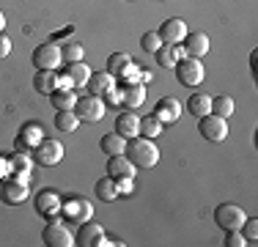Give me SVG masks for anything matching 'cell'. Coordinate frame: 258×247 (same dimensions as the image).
<instances>
[{"label":"cell","instance_id":"6da1fadb","mask_svg":"<svg viewBox=\"0 0 258 247\" xmlns=\"http://www.w3.org/2000/svg\"><path fill=\"white\" fill-rule=\"evenodd\" d=\"M126 154H129L135 168H154L159 162V148L154 146V140L140 138V135L132 140H126Z\"/></svg>","mask_w":258,"mask_h":247},{"label":"cell","instance_id":"7a4b0ae2","mask_svg":"<svg viewBox=\"0 0 258 247\" xmlns=\"http://www.w3.org/2000/svg\"><path fill=\"white\" fill-rule=\"evenodd\" d=\"M173 69H176V77H179V83L184 85V88H198V85L204 83V77H206L201 58H187V55H184Z\"/></svg>","mask_w":258,"mask_h":247},{"label":"cell","instance_id":"3957f363","mask_svg":"<svg viewBox=\"0 0 258 247\" xmlns=\"http://www.w3.org/2000/svg\"><path fill=\"white\" fill-rule=\"evenodd\" d=\"M75 113H77V118H80V121H85V124H96V121H102V118H104V113H107V104H104V99H102V96L88 94V96H80L77 102H75Z\"/></svg>","mask_w":258,"mask_h":247},{"label":"cell","instance_id":"277c9868","mask_svg":"<svg viewBox=\"0 0 258 247\" xmlns=\"http://www.w3.org/2000/svg\"><path fill=\"white\" fill-rule=\"evenodd\" d=\"M30 184L20 181V178L14 176H6L0 178V201L6 203V206H22V203L30 198Z\"/></svg>","mask_w":258,"mask_h":247},{"label":"cell","instance_id":"5b68a950","mask_svg":"<svg viewBox=\"0 0 258 247\" xmlns=\"http://www.w3.org/2000/svg\"><path fill=\"white\" fill-rule=\"evenodd\" d=\"M247 220V214H244L242 206H236V203H220L217 209H214V222H217L223 231H233V228H242V222Z\"/></svg>","mask_w":258,"mask_h":247},{"label":"cell","instance_id":"8992f818","mask_svg":"<svg viewBox=\"0 0 258 247\" xmlns=\"http://www.w3.org/2000/svg\"><path fill=\"white\" fill-rule=\"evenodd\" d=\"M60 159H63V146H60V140H55V138H44L33 148V162L44 165V168H52V165L60 162Z\"/></svg>","mask_w":258,"mask_h":247},{"label":"cell","instance_id":"52a82bcc","mask_svg":"<svg viewBox=\"0 0 258 247\" xmlns=\"http://www.w3.org/2000/svg\"><path fill=\"white\" fill-rule=\"evenodd\" d=\"M198 132L206 140H212V143H223L228 138V124H225V118H220V115L206 113L204 118H198Z\"/></svg>","mask_w":258,"mask_h":247},{"label":"cell","instance_id":"ba28073f","mask_svg":"<svg viewBox=\"0 0 258 247\" xmlns=\"http://www.w3.org/2000/svg\"><path fill=\"white\" fill-rule=\"evenodd\" d=\"M41 239H44L47 247H75V236L66 231L63 222H58V217L50 220L41 231Z\"/></svg>","mask_w":258,"mask_h":247},{"label":"cell","instance_id":"9c48e42d","mask_svg":"<svg viewBox=\"0 0 258 247\" xmlns=\"http://www.w3.org/2000/svg\"><path fill=\"white\" fill-rule=\"evenodd\" d=\"M33 206H36V212H39L41 217L55 220V217H60V206H63V198L55 193V190H41V193L33 198Z\"/></svg>","mask_w":258,"mask_h":247},{"label":"cell","instance_id":"30bf717a","mask_svg":"<svg viewBox=\"0 0 258 247\" xmlns=\"http://www.w3.org/2000/svg\"><path fill=\"white\" fill-rule=\"evenodd\" d=\"M63 64V55H60V47L47 41V44H39L33 49V66L36 69H58Z\"/></svg>","mask_w":258,"mask_h":247},{"label":"cell","instance_id":"8fae6325","mask_svg":"<svg viewBox=\"0 0 258 247\" xmlns=\"http://www.w3.org/2000/svg\"><path fill=\"white\" fill-rule=\"evenodd\" d=\"M88 77H91V69L83 64V60H77V64H66V69L60 72V85L77 91V88H85Z\"/></svg>","mask_w":258,"mask_h":247},{"label":"cell","instance_id":"7c38bea8","mask_svg":"<svg viewBox=\"0 0 258 247\" xmlns=\"http://www.w3.org/2000/svg\"><path fill=\"white\" fill-rule=\"evenodd\" d=\"M60 214L72 222H85V220L94 217V206H91L85 198H69V201H63V206H60Z\"/></svg>","mask_w":258,"mask_h":247},{"label":"cell","instance_id":"4fadbf2b","mask_svg":"<svg viewBox=\"0 0 258 247\" xmlns=\"http://www.w3.org/2000/svg\"><path fill=\"white\" fill-rule=\"evenodd\" d=\"M159 39H162V44H181L184 36L189 33L187 30V22L179 20V17H170V20H165L162 25H159Z\"/></svg>","mask_w":258,"mask_h":247},{"label":"cell","instance_id":"5bb4252c","mask_svg":"<svg viewBox=\"0 0 258 247\" xmlns=\"http://www.w3.org/2000/svg\"><path fill=\"white\" fill-rule=\"evenodd\" d=\"M44 140V129L39 127V124H25V127L20 129V135H17L14 146L17 151H25V154H33V148Z\"/></svg>","mask_w":258,"mask_h":247},{"label":"cell","instance_id":"9a60e30c","mask_svg":"<svg viewBox=\"0 0 258 247\" xmlns=\"http://www.w3.org/2000/svg\"><path fill=\"white\" fill-rule=\"evenodd\" d=\"M209 36L204 33V30H195V33H187L181 41V49L187 58H204V55L209 52Z\"/></svg>","mask_w":258,"mask_h":247},{"label":"cell","instance_id":"2e32d148","mask_svg":"<svg viewBox=\"0 0 258 247\" xmlns=\"http://www.w3.org/2000/svg\"><path fill=\"white\" fill-rule=\"evenodd\" d=\"M154 115L162 124H176V121H179V115H181V102L176 96H162L154 104Z\"/></svg>","mask_w":258,"mask_h":247},{"label":"cell","instance_id":"e0dca14e","mask_svg":"<svg viewBox=\"0 0 258 247\" xmlns=\"http://www.w3.org/2000/svg\"><path fill=\"white\" fill-rule=\"evenodd\" d=\"M121 85V83H118ZM146 102V85L143 83H129V85H121V104L126 110H138L143 107Z\"/></svg>","mask_w":258,"mask_h":247},{"label":"cell","instance_id":"ac0fdd59","mask_svg":"<svg viewBox=\"0 0 258 247\" xmlns=\"http://www.w3.org/2000/svg\"><path fill=\"white\" fill-rule=\"evenodd\" d=\"M102 236H104V228L99 225V222L85 220V222H80V231H77L75 244H83V247H96Z\"/></svg>","mask_w":258,"mask_h":247},{"label":"cell","instance_id":"d6986e66","mask_svg":"<svg viewBox=\"0 0 258 247\" xmlns=\"http://www.w3.org/2000/svg\"><path fill=\"white\" fill-rule=\"evenodd\" d=\"M107 176L110 178H135V165L126 154L107 157Z\"/></svg>","mask_w":258,"mask_h":247},{"label":"cell","instance_id":"ffe728a7","mask_svg":"<svg viewBox=\"0 0 258 247\" xmlns=\"http://www.w3.org/2000/svg\"><path fill=\"white\" fill-rule=\"evenodd\" d=\"M60 85V74L58 69H36V77H33V88L39 94H47L50 96L55 88Z\"/></svg>","mask_w":258,"mask_h":247},{"label":"cell","instance_id":"44dd1931","mask_svg":"<svg viewBox=\"0 0 258 247\" xmlns=\"http://www.w3.org/2000/svg\"><path fill=\"white\" fill-rule=\"evenodd\" d=\"M115 132L126 140L138 138L140 135V118L135 115V110H126V113H121L118 118H115Z\"/></svg>","mask_w":258,"mask_h":247},{"label":"cell","instance_id":"7402d4cb","mask_svg":"<svg viewBox=\"0 0 258 247\" xmlns=\"http://www.w3.org/2000/svg\"><path fill=\"white\" fill-rule=\"evenodd\" d=\"M184 58V49L181 44H162L154 52V60H157V66H162V69H173L176 64Z\"/></svg>","mask_w":258,"mask_h":247},{"label":"cell","instance_id":"603a6c76","mask_svg":"<svg viewBox=\"0 0 258 247\" xmlns=\"http://www.w3.org/2000/svg\"><path fill=\"white\" fill-rule=\"evenodd\" d=\"M113 85H115V77H110L107 72H91L85 88H88V94H94V96H104L107 88H113Z\"/></svg>","mask_w":258,"mask_h":247},{"label":"cell","instance_id":"cb8c5ba5","mask_svg":"<svg viewBox=\"0 0 258 247\" xmlns=\"http://www.w3.org/2000/svg\"><path fill=\"white\" fill-rule=\"evenodd\" d=\"M75 102H77L75 88H63V85H58V88L50 94V104L55 110H75Z\"/></svg>","mask_w":258,"mask_h":247},{"label":"cell","instance_id":"d4e9b609","mask_svg":"<svg viewBox=\"0 0 258 247\" xmlns=\"http://www.w3.org/2000/svg\"><path fill=\"white\" fill-rule=\"evenodd\" d=\"M102 151L107 154V157H118V154H126V138H121L118 132H110L104 135V138L99 140Z\"/></svg>","mask_w":258,"mask_h":247},{"label":"cell","instance_id":"484cf974","mask_svg":"<svg viewBox=\"0 0 258 247\" xmlns=\"http://www.w3.org/2000/svg\"><path fill=\"white\" fill-rule=\"evenodd\" d=\"M187 110L195 118H204L206 113H212V96L209 94H192L187 99Z\"/></svg>","mask_w":258,"mask_h":247},{"label":"cell","instance_id":"4316f807","mask_svg":"<svg viewBox=\"0 0 258 247\" xmlns=\"http://www.w3.org/2000/svg\"><path fill=\"white\" fill-rule=\"evenodd\" d=\"M80 124L83 121L77 118L75 110H55V127H58V132H77Z\"/></svg>","mask_w":258,"mask_h":247},{"label":"cell","instance_id":"83f0119b","mask_svg":"<svg viewBox=\"0 0 258 247\" xmlns=\"http://www.w3.org/2000/svg\"><path fill=\"white\" fill-rule=\"evenodd\" d=\"M129 66H132V58H129L126 52H113L107 58V74H110V77H115V80H118Z\"/></svg>","mask_w":258,"mask_h":247},{"label":"cell","instance_id":"f1b7e54d","mask_svg":"<svg viewBox=\"0 0 258 247\" xmlns=\"http://www.w3.org/2000/svg\"><path fill=\"white\" fill-rule=\"evenodd\" d=\"M94 195L99 198V201H104V203L115 201V198H118V190H115V181H113L110 176H102L99 181L94 184Z\"/></svg>","mask_w":258,"mask_h":247},{"label":"cell","instance_id":"f546056e","mask_svg":"<svg viewBox=\"0 0 258 247\" xmlns=\"http://www.w3.org/2000/svg\"><path fill=\"white\" fill-rule=\"evenodd\" d=\"M233 110H236V104H233L231 96H225V94L212 96V113H214V115H220V118L228 121L231 115H233Z\"/></svg>","mask_w":258,"mask_h":247},{"label":"cell","instance_id":"4dcf8cb0","mask_svg":"<svg viewBox=\"0 0 258 247\" xmlns=\"http://www.w3.org/2000/svg\"><path fill=\"white\" fill-rule=\"evenodd\" d=\"M159 135H162V121H159L154 113L146 115V118H140V138L154 140V138H159Z\"/></svg>","mask_w":258,"mask_h":247},{"label":"cell","instance_id":"1f68e13d","mask_svg":"<svg viewBox=\"0 0 258 247\" xmlns=\"http://www.w3.org/2000/svg\"><path fill=\"white\" fill-rule=\"evenodd\" d=\"M60 55H63L66 64H77V60L85 58V47L80 44V41H66V44L60 47Z\"/></svg>","mask_w":258,"mask_h":247},{"label":"cell","instance_id":"d6a6232c","mask_svg":"<svg viewBox=\"0 0 258 247\" xmlns=\"http://www.w3.org/2000/svg\"><path fill=\"white\" fill-rule=\"evenodd\" d=\"M9 165H11V173H22V170H30L33 168V157L25 151H20V154H11L9 157Z\"/></svg>","mask_w":258,"mask_h":247},{"label":"cell","instance_id":"836d02e7","mask_svg":"<svg viewBox=\"0 0 258 247\" xmlns=\"http://www.w3.org/2000/svg\"><path fill=\"white\" fill-rule=\"evenodd\" d=\"M159 47H162V39H159V33H157V30H149V33H143V36H140V49H143V52L154 55Z\"/></svg>","mask_w":258,"mask_h":247},{"label":"cell","instance_id":"e575fe53","mask_svg":"<svg viewBox=\"0 0 258 247\" xmlns=\"http://www.w3.org/2000/svg\"><path fill=\"white\" fill-rule=\"evenodd\" d=\"M239 231H242V236L247 239V244H255L258 242V220L255 217H247L242 222V228H239Z\"/></svg>","mask_w":258,"mask_h":247},{"label":"cell","instance_id":"d590c367","mask_svg":"<svg viewBox=\"0 0 258 247\" xmlns=\"http://www.w3.org/2000/svg\"><path fill=\"white\" fill-rule=\"evenodd\" d=\"M244 244H247V239L242 236V231H239V228L225 231V247H244Z\"/></svg>","mask_w":258,"mask_h":247},{"label":"cell","instance_id":"8d00e7d4","mask_svg":"<svg viewBox=\"0 0 258 247\" xmlns=\"http://www.w3.org/2000/svg\"><path fill=\"white\" fill-rule=\"evenodd\" d=\"M113 181H115V190H118V195H132L135 178H113Z\"/></svg>","mask_w":258,"mask_h":247},{"label":"cell","instance_id":"74e56055","mask_svg":"<svg viewBox=\"0 0 258 247\" xmlns=\"http://www.w3.org/2000/svg\"><path fill=\"white\" fill-rule=\"evenodd\" d=\"M102 99H104V104H121V85L115 83L113 88H107V94H104Z\"/></svg>","mask_w":258,"mask_h":247},{"label":"cell","instance_id":"f35d334b","mask_svg":"<svg viewBox=\"0 0 258 247\" xmlns=\"http://www.w3.org/2000/svg\"><path fill=\"white\" fill-rule=\"evenodd\" d=\"M9 52H11V39L6 33H0V58H6Z\"/></svg>","mask_w":258,"mask_h":247},{"label":"cell","instance_id":"ab89813d","mask_svg":"<svg viewBox=\"0 0 258 247\" xmlns=\"http://www.w3.org/2000/svg\"><path fill=\"white\" fill-rule=\"evenodd\" d=\"M11 173V165H9V157H3V154H0V178H6Z\"/></svg>","mask_w":258,"mask_h":247},{"label":"cell","instance_id":"60d3db41","mask_svg":"<svg viewBox=\"0 0 258 247\" xmlns=\"http://www.w3.org/2000/svg\"><path fill=\"white\" fill-rule=\"evenodd\" d=\"M3 28H6V14L0 11V33H3Z\"/></svg>","mask_w":258,"mask_h":247}]
</instances>
